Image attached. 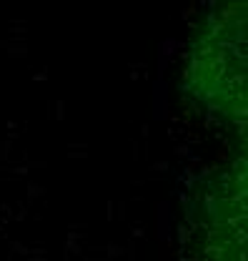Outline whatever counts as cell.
Wrapping results in <instances>:
<instances>
[{"label":"cell","mask_w":248,"mask_h":261,"mask_svg":"<svg viewBox=\"0 0 248 261\" xmlns=\"http://www.w3.org/2000/svg\"><path fill=\"white\" fill-rule=\"evenodd\" d=\"M243 18V5H228V10L213 13L196 38L186 65V93L228 128H243L246 116Z\"/></svg>","instance_id":"6da1fadb"}]
</instances>
